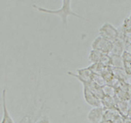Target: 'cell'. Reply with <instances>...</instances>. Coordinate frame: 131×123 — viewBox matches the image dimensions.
<instances>
[{
	"mask_svg": "<svg viewBox=\"0 0 131 123\" xmlns=\"http://www.w3.org/2000/svg\"><path fill=\"white\" fill-rule=\"evenodd\" d=\"M6 95H7V90L4 88L2 93V110H3V115L1 123H15L14 119L11 117L9 112V110L7 106L6 102Z\"/></svg>",
	"mask_w": 131,
	"mask_h": 123,
	"instance_id": "52a82bcc",
	"label": "cell"
},
{
	"mask_svg": "<svg viewBox=\"0 0 131 123\" xmlns=\"http://www.w3.org/2000/svg\"><path fill=\"white\" fill-rule=\"evenodd\" d=\"M35 123H50V119L47 115H43L38 119Z\"/></svg>",
	"mask_w": 131,
	"mask_h": 123,
	"instance_id": "603a6c76",
	"label": "cell"
},
{
	"mask_svg": "<svg viewBox=\"0 0 131 123\" xmlns=\"http://www.w3.org/2000/svg\"><path fill=\"white\" fill-rule=\"evenodd\" d=\"M101 75L103 77V78L107 85H110L112 86L114 83H115V81H117V79L114 75L112 67H106Z\"/></svg>",
	"mask_w": 131,
	"mask_h": 123,
	"instance_id": "9c48e42d",
	"label": "cell"
},
{
	"mask_svg": "<svg viewBox=\"0 0 131 123\" xmlns=\"http://www.w3.org/2000/svg\"><path fill=\"white\" fill-rule=\"evenodd\" d=\"M124 123H131V118L129 117H124Z\"/></svg>",
	"mask_w": 131,
	"mask_h": 123,
	"instance_id": "d4e9b609",
	"label": "cell"
},
{
	"mask_svg": "<svg viewBox=\"0 0 131 123\" xmlns=\"http://www.w3.org/2000/svg\"><path fill=\"white\" fill-rule=\"evenodd\" d=\"M76 71H77V74H75L74 72H71L70 71H68L67 73L70 76L74 77L75 78H77L80 82H81V81H84V82L92 81V78H93L94 73L90 70L88 67H84V68L77 69Z\"/></svg>",
	"mask_w": 131,
	"mask_h": 123,
	"instance_id": "5b68a950",
	"label": "cell"
},
{
	"mask_svg": "<svg viewBox=\"0 0 131 123\" xmlns=\"http://www.w3.org/2000/svg\"><path fill=\"white\" fill-rule=\"evenodd\" d=\"M92 81H93L94 83H95L96 84H98V85H100L101 87L106 85V82H105L104 79H103V77L101 76V74H95V73H94L93 78H92Z\"/></svg>",
	"mask_w": 131,
	"mask_h": 123,
	"instance_id": "44dd1931",
	"label": "cell"
},
{
	"mask_svg": "<svg viewBox=\"0 0 131 123\" xmlns=\"http://www.w3.org/2000/svg\"><path fill=\"white\" fill-rule=\"evenodd\" d=\"M99 63L102 64L105 67H111L112 66V57L110 54H103L101 61Z\"/></svg>",
	"mask_w": 131,
	"mask_h": 123,
	"instance_id": "ffe728a7",
	"label": "cell"
},
{
	"mask_svg": "<svg viewBox=\"0 0 131 123\" xmlns=\"http://www.w3.org/2000/svg\"><path fill=\"white\" fill-rule=\"evenodd\" d=\"M101 123H113V122L112 121H108V120H103Z\"/></svg>",
	"mask_w": 131,
	"mask_h": 123,
	"instance_id": "4316f807",
	"label": "cell"
},
{
	"mask_svg": "<svg viewBox=\"0 0 131 123\" xmlns=\"http://www.w3.org/2000/svg\"><path fill=\"white\" fill-rule=\"evenodd\" d=\"M112 47L113 42L102 38L100 36L95 38L91 44L92 49L97 50L103 54H110L112 49Z\"/></svg>",
	"mask_w": 131,
	"mask_h": 123,
	"instance_id": "3957f363",
	"label": "cell"
},
{
	"mask_svg": "<svg viewBox=\"0 0 131 123\" xmlns=\"http://www.w3.org/2000/svg\"><path fill=\"white\" fill-rule=\"evenodd\" d=\"M123 60V68L126 72L127 75L128 76L131 75V53L125 51L122 55Z\"/></svg>",
	"mask_w": 131,
	"mask_h": 123,
	"instance_id": "8fae6325",
	"label": "cell"
},
{
	"mask_svg": "<svg viewBox=\"0 0 131 123\" xmlns=\"http://www.w3.org/2000/svg\"><path fill=\"white\" fill-rule=\"evenodd\" d=\"M120 115H121V114L119 112L117 108L112 109H105L103 120H108V121L113 122L114 119H116Z\"/></svg>",
	"mask_w": 131,
	"mask_h": 123,
	"instance_id": "9a60e30c",
	"label": "cell"
},
{
	"mask_svg": "<svg viewBox=\"0 0 131 123\" xmlns=\"http://www.w3.org/2000/svg\"><path fill=\"white\" fill-rule=\"evenodd\" d=\"M130 18H131V10H130V16H129Z\"/></svg>",
	"mask_w": 131,
	"mask_h": 123,
	"instance_id": "83f0119b",
	"label": "cell"
},
{
	"mask_svg": "<svg viewBox=\"0 0 131 123\" xmlns=\"http://www.w3.org/2000/svg\"><path fill=\"white\" fill-rule=\"evenodd\" d=\"M102 55H103V53L98 52L97 50L91 49L89 54V56H88V59L92 64L99 63L101 61Z\"/></svg>",
	"mask_w": 131,
	"mask_h": 123,
	"instance_id": "2e32d148",
	"label": "cell"
},
{
	"mask_svg": "<svg viewBox=\"0 0 131 123\" xmlns=\"http://www.w3.org/2000/svg\"><path fill=\"white\" fill-rule=\"evenodd\" d=\"M105 109L103 106L95 107L90 110L88 114V119L90 123H101L103 121Z\"/></svg>",
	"mask_w": 131,
	"mask_h": 123,
	"instance_id": "8992f818",
	"label": "cell"
},
{
	"mask_svg": "<svg viewBox=\"0 0 131 123\" xmlns=\"http://www.w3.org/2000/svg\"><path fill=\"white\" fill-rule=\"evenodd\" d=\"M33 7L40 12H43L45 14H54V15H57V16L60 17L63 25L66 27L68 25V17L70 15L74 16V17L86 20L82 16H80V14L75 13L72 10V9H71V2L70 0H63L62 1V6L58 10L47 9V8L39 7L37 5H33Z\"/></svg>",
	"mask_w": 131,
	"mask_h": 123,
	"instance_id": "6da1fadb",
	"label": "cell"
},
{
	"mask_svg": "<svg viewBox=\"0 0 131 123\" xmlns=\"http://www.w3.org/2000/svg\"><path fill=\"white\" fill-rule=\"evenodd\" d=\"M102 106L105 109H116L117 104V99L116 96H104L101 99Z\"/></svg>",
	"mask_w": 131,
	"mask_h": 123,
	"instance_id": "30bf717a",
	"label": "cell"
},
{
	"mask_svg": "<svg viewBox=\"0 0 131 123\" xmlns=\"http://www.w3.org/2000/svg\"><path fill=\"white\" fill-rule=\"evenodd\" d=\"M116 107L122 116L123 117L127 116L128 111H129V101H119L117 99Z\"/></svg>",
	"mask_w": 131,
	"mask_h": 123,
	"instance_id": "5bb4252c",
	"label": "cell"
},
{
	"mask_svg": "<svg viewBox=\"0 0 131 123\" xmlns=\"http://www.w3.org/2000/svg\"><path fill=\"white\" fill-rule=\"evenodd\" d=\"M127 117L131 118V101H129V111H128V114H127Z\"/></svg>",
	"mask_w": 131,
	"mask_h": 123,
	"instance_id": "484cf974",
	"label": "cell"
},
{
	"mask_svg": "<svg viewBox=\"0 0 131 123\" xmlns=\"http://www.w3.org/2000/svg\"><path fill=\"white\" fill-rule=\"evenodd\" d=\"M125 51V48L124 43L117 39L115 41L113 42L112 49L110 53V55L122 56Z\"/></svg>",
	"mask_w": 131,
	"mask_h": 123,
	"instance_id": "7c38bea8",
	"label": "cell"
},
{
	"mask_svg": "<svg viewBox=\"0 0 131 123\" xmlns=\"http://www.w3.org/2000/svg\"><path fill=\"white\" fill-rule=\"evenodd\" d=\"M112 57V67L123 68V60L122 56L111 55Z\"/></svg>",
	"mask_w": 131,
	"mask_h": 123,
	"instance_id": "ac0fdd59",
	"label": "cell"
},
{
	"mask_svg": "<svg viewBox=\"0 0 131 123\" xmlns=\"http://www.w3.org/2000/svg\"><path fill=\"white\" fill-rule=\"evenodd\" d=\"M122 26L127 33H131V18L127 17L123 20Z\"/></svg>",
	"mask_w": 131,
	"mask_h": 123,
	"instance_id": "7402d4cb",
	"label": "cell"
},
{
	"mask_svg": "<svg viewBox=\"0 0 131 123\" xmlns=\"http://www.w3.org/2000/svg\"><path fill=\"white\" fill-rule=\"evenodd\" d=\"M88 67L93 73H95V74H101L106 67H105L102 64H101V63H95V64H91Z\"/></svg>",
	"mask_w": 131,
	"mask_h": 123,
	"instance_id": "e0dca14e",
	"label": "cell"
},
{
	"mask_svg": "<svg viewBox=\"0 0 131 123\" xmlns=\"http://www.w3.org/2000/svg\"><path fill=\"white\" fill-rule=\"evenodd\" d=\"M112 68L114 75L117 80L123 82H126L127 81L128 75H127L124 68H118V67H112Z\"/></svg>",
	"mask_w": 131,
	"mask_h": 123,
	"instance_id": "4fadbf2b",
	"label": "cell"
},
{
	"mask_svg": "<svg viewBox=\"0 0 131 123\" xmlns=\"http://www.w3.org/2000/svg\"><path fill=\"white\" fill-rule=\"evenodd\" d=\"M99 36L102 38L110 41H115L118 36V30L110 23H104L98 30Z\"/></svg>",
	"mask_w": 131,
	"mask_h": 123,
	"instance_id": "7a4b0ae2",
	"label": "cell"
},
{
	"mask_svg": "<svg viewBox=\"0 0 131 123\" xmlns=\"http://www.w3.org/2000/svg\"><path fill=\"white\" fill-rule=\"evenodd\" d=\"M20 123H30V117L28 116L24 117L23 119L20 121Z\"/></svg>",
	"mask_w": 131,
	"mask_h": 123,
	"instance_id": "cb8c5ba5",
	"label": "cell"
},
{
	"mask_svg": "<svg viewBox=\"0 0 131 123\" xmlns=\"http://www.w3.org/2000/svg\"><path fill=\"white\" fill-rule=\"evenodd\" d=\"M82 85H83V97L85 102L90 106H93V108L102 106L101 100L94 94L85 84H82Z\"/></svg>",
	"mask_w": 131,
	"mask_h": 123,
	"instance_id": "277c9868",
	"label": "cell"
},
{
	"mask_svg": "<svg viewBox=\"0 0 131 123\" xmlns=\"http://www.w3.org/2000/svg\"><path fill=\"white\" fill-rule=\"evenodd\" d=\"M82 84H85L90 90L97 97H98L101 100L103 98V96H105L103 93V88L98 84H96L95 83H94L93 81H90V82H84V81H81Z\"/></svg>",
	"mask_w": 131,
	"mask_h": 123,
	"instance_id": "ba28073f",
	"label": "cell"
},
{
	"mask_svg": "<svg viewBox=\"0 0 131 123\" xmlns=\"http://www.w3.org/2000/svg\"><path fill=\"white\" fill-rule=\"evenodd\" d=\"M103 88V93L105 96H116V89L110 85H105L102 87Z\"/></svg>",
	"mask_w": 131,
	"mask_h": 123,
	"instance_id": "d6986e66",
	"label": "cell"
}]
</instances>
